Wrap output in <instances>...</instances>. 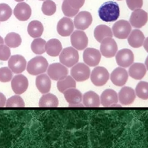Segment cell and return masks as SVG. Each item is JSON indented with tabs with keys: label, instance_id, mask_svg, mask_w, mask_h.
<instances>
[{
	"label": "cell",
	"instance_id": "6da1fadb",
	"mask_svg": "<svg viewBox=\"0 0 148 148\" xmlns=\"http://www.w3.org/2000/svg\"><path fill=\"white\" fill-rule=\"evenodd\" d=\"M99 18L105 22L117 20L120 16V8L117 2L107 1L99 7L98 10Z\"/></svg>",
	"mask_w": 148,
	"mask_h": 148
},
{
	"label": "cell",
	"instance_id": "7a4b0ae2",
	"mask_svg": "<svg viewBox=\"0 0 148 148\" xmlns=\"http://www.w3.org/2000/svg\"><path fill=\"white\" fill-rule=\"evenodd\" d=\"M48 65V62L44 57L36 56L28 61L27 71L32 75H38L46 72Z\"/></svg>",
	"mask_w": 148,
	"mask_h": 148
},
{
	"label": "cell",
	"instance_id": "3957f363",
	"mask_svg": "<svg viewBox=\"0 0 148 148\" xmlns=\"http://www.w3.org/2000/svg\"><path fill=\"white\" fill-rule=\"evenodd\" d=\"M78 51L73 47H68L61 50L59 56L60 62L66 67L70 68L75 65L79 61Z\"/></svg>",
	"mask_w": 148,
	"mask_h": 148
},
{
	"label": "cell",
	"instance_id": "277c9868",
	"mask_svg": "<svg viewBox=\"0 0 148 148\" xmlns=\"http://www.w3.org/2000/svg\"><path fill=\"white\" fill-rule=\"evenodd\" d=\"M131 31V25L130 22L125 20H118L112 27L113 35L118 39H127Z\"/></svg>",
	"mask_w": 148,
	"mask_h": 148
},
{
	"label": "cell",
	"instance_id": "5b68a950",
	"mask_svg": "<svg viewBox=\"0 0 148 148\" xmlns=\"http://www.w3.org/2000/svg\"><path fill=\"white\" fill-rule=\"evenodd\" d=\"M109 79L108 70L103 66H97L91 72L90 79L96 86H102L106 83Z\"/></svg>",
	"mask_w": 148,
	"mask_h": 148
},
{
	"label": "cell",
	"instance_id": "8992f818",
	"mask_svg": "<svg viewBox=\"0 0 148 148\" xmlns=\"http://www.w3.org/2000/svg\"><path fill=\"white\" fill-rule=\"evenodd\" d=\"M71 76L77 82L87 80L90 76V69L86 64L76 63L71 69Z\"/></svg>",
	"mask_w": 148,
	"mask_h": 148
},
{
	"label": "cell",
	"instance_id": "52a82bcc",
	"mask_svg": "<svg viewBox=\"0 0 148 148\" xmlns=\"http://www.w3.org/2000/svg\"><path fill=\"white\" fill-rule=\"evenodd\" d=\"M48 76L54 80H60L64 79L68 74V70L61 63L56 62L50 64L47 68Z\"/></svg>",
	"mask_w": 148,
	"mask_h": 148
},
{
	"label": "cell",
	"instance_id": "ba28073f",
	"mask_svg": "<svg viewBox=\"0 0 148 148\" xmlns=\"http://www.w3.org/2000/svg\"><path fill=\"white\" fill-rule=\"evenodd\" d=\"M117 51V45L112 38H105L101 41L100 52L103 56L106 58H111L116 55Z\"/></svg>",
	"mask_w": 148,
	"mask_h": 148
},
{
	"label": "cell",
	"instance_id": "9c48e42d",
	"mask_svg": "<svg viewBox=\"0 0 148 148\" xmlns=\"http://www.w3.org/2000/svg\"><path fill=\"white\" fill-rule=\"evenodd\" d=\"M88 42L87 35L82 30H76L71 35V45L77 50L85 49L88 45Z\"/></svg>",
	"mask_w": 148,
	"mask_h": 148
},
{
	"label": "cell",
	"instance_id": "30bf717a",
	"mask_svg": "<svg viewBox=\"0 0 148 148\" xmlns=\"http://www.w3.org/2000/svg\"><path fill=\"white\" fill-rule=\"evenodd\" d=\"M148 21V14L141 8L133 10L130 17V23L135 28H140L144 26Z\"/></svg>",
	"mask_w": 148,
	"mask_h": 148
},
{
	"label": "cell",
	"instance_id": "8fae6325",
	"mask_svg": "<svg viewBox=\"0 0 148 148\" xmlns=\"http://www.w3.org/2000/svg\"><path fill=\"white\" fill-rule=\"evenodd\" d=\"M92 21L91 14L88 11H81L74 18V26L79 30H84L89 27Z\"/></svg>",
	"mask_w": 148,
	"mask_h": 148
},
{
	"label": "cell",
	"instance_id": "7c38bea8",
	"mask_svg": "<svg viewBox=\"0 0 148 148\" xmlns=\"http://www.w3.org/2000/svg\"><path fill=\"white\" fill-rule=\"evenodd\" d=\"M116 61L120 66L123 68L128 67L134 62V53L128 49H121L116 53Z\"/></svg>",
	"mask_w": 148,
	"mask_h": 148
},
{
	"label": "cell",
	"instance_id": "4fadbf2b",
	"mask_svg": "<svg viewBox=\"0 0 148 148\" xmlns=\"http://www.w3.org/2000/svg\"><path fill=\"white\" fill-rule=\"evenodd\" d=\"M83 58L85 64L88 66H95L100 62L101 53L95 48L88 47L84 50Z\"/></svg>",
	"mask_w": 148,
	"mask_h": 148
},
{
	"label": "cell",
	"instance_id": "5bb4252c",
	"mask_svg": "<svg viewBox=\"0 0 148 148\" xmlns=\"http://www.w3.org/2000/svg\"><path fill=\"white\" fill-rule=\"evenodd\" d=\"M27 61L25 58L21 55H13L8 60V66L14 73H21L26 68Z\"/></svg>",
	"mask_w": 148,
	"mask_h": 148
},
{
	"label": "cell",
	"instance_id": "9a60e30c",
	"mask_svg": "<svg viewBox=\"0 0 148 148\" xmlns=\"http://www.w3.org/2000/svg\"><path fill=\"white\" fill-rule=\"evenodd\" d=\"M11 86L14 93L21 94L27 90L28 87V79L23 75H17L12 79Z\"/></svg>",
	"mask_w": 148,
	"mask_h": 148
},
{
	"label": "cell",
	"instance_id": "2e32d148",
	"mask_svg": "<svg viewBox=\"0 0 148 148\" xmlns=\"http://www.w3.org/2000/svg\"><path fill=\"white\" fill-rule=\"evenodd\" d=\"M74 29V24L72 20L67 17L61 18L57 25L58 34L62 36H68L72 34Z\"/></svg>",
	"mask_w": 148,
	"mask_h": 148
},
{
	"label": "cell",
	"instance_id": "e0dca14e",
	"mask_svg": "<svg viewBox=\"0 0 148 148\" xmlns=\"http://www.w3.org/2000/svg\"><path fill=\"white\" fill-rule=\"evenodd\" d=\"M128 78L127 71L123 67L115 68L110 74V80L112 82L117 86H124Z\"/></svg>",
	"mask_w": 148,
	"mask_h": 148
},
{
	"label": "cell",
	"instance_id": "ac0fdd59",
	"mask_svg": "<svg viewBox=\"0 0 148 148\" xmlns=\"http://www.w3.org/2000/svg\"><path fill=\"white\" fill-rule=\"evenodd\" d=\"M13 13L18 20L27 21L31 16V9L27 3L24 2H20L15 6Z\"/></svg>",
	"mask_w": 148,
	"mask_h": 148
},
{
	"label": "cell",
	"instance_id": "d6986e66",
	"mask_svg": "<svg viewBox=\"0 0 148 148\" xmlns=\"http://www.w3.org/2000/svg\"><path fill=\"white\" fill-rule=\"evenodd\" d=\"M135 96L134 90L128 86L121 88L118 94L119 100L123 105H128L132 103L135 99Z\"/></svg>",
	"mask_w": 148,
	"mask_h": 148
},
{
	"label": "cell",
	"instance_id": "ffe728a7",
	"mask_svg": "<svg viewBox=\"0 0 148 148\" xmlns=\"http://www.w3.org/2000/svg\"><path fill=\"white\" fill-rule=\"evenodd\" d=\"M63 93L69 106L79 105L82 101V94L81 92L79 90L75 88V87L69 88Z\"/></svg>",
	"mask_w": 148,
	"mask_h": 148
},
{
	"label": "cell",
	"instance_id": "44dd1931",
	"mask_svg": "<svg viewBox=\"0 0 148 148\" xmlns=\"http://www.w3.org/2000/svg\"><path fill=\"white\" fill-rule=\"evenodd\" d=\"M100 101L103 106L107 107L114 105L118 102V95L113 89H106L101 95Z\"/></svg>",
	"mask_w": 148,
	"mask_h": 148
},
{
	"label": "cell",
	"instance_id": "7402d4cb",
	"mask_svg": "<svg viewBox=\"0 0 148 148\" xmlns=\"http://www.w3.org/2000/svg\"><path fill=\"white\" fill-rule=\"evenodd\" d=\"M144 40V34L138 29H135L131 31L128 36V44L134 48H139L141 47L143 45Z\"/></svg>",
	"mask_w": 148,
	"mask_h": 148
},
{
	"label": "cell",
	"instance_id": "603a6c76",
	"mask_svg": "<svg viewBox=\"0 0 148 148\" xmlns=\"http://www.w3.org/2000/svg\"><path fill=\"white\" fill-rule=\"evenodd\" d=\"M146 70L145 65L143 63H132L128 69V74L134 79L140 80L145 76L146 73Z\"/></svg>",
	"mask_w": 148,
	"mask_h": 148
},
{
	"label": "cell",
	"instance_id": "cb8c5ba5",
	"mask_svg": "<svg viewBox=\"0 0 148 148\" xmlns=\"http://www.w3.org/2000/svg\"><path fill=\"white\" fill-rule=\"evenodd\" d=\"M36 86L38 90L42 94L50 91L51 88V80L50 77L46 74H40L36 77Z\"/></svg>",
	"mask_w": 148,
	"mask_h": 148
},
{
	"label": "cell",
	"instance_id": "d4e9b609",
	"mask_svg": "<svg viewBox=\"0 0 148 148\" xmlns=\"http://www.w3.org/2000/svg\"><path fill=\"white\" fill-rule=\"evenodd\" d=\"M62 50V45L57 39H51L45 45V51L51 57L58 56Z\"/></svg>",
	"mask_w": 148,
	"mask_h": 148
},
{
	"label": "cell",
	"instance_id": "484cf974",
	"mask_svg": "<svg viewBox=\"0 0 148 148\" xmlns=\"http://www.w3.org/2000/svg\"><path fill=\"white\" fill-rule=\"evenodd\" d=\"M82 100L84 105L87 107H98L101 103L99 95L93 91L85 92L82 97Z\"/></svg>",
	"mask_w": 148,
	"mask_h": 148
},
{
	"label": "cell",
	"instance_id": "4316f807",
	"mask_svg": "<svg viewBox=\"0 0 148 148\" xmlns=\"http://www.w3.org/2000/svg\"><path fill=\"white\" fill-rule=\"evenodd\" d=\"M94 36L95 39L98 42L101 43L105 38H112L113 36V32L109 27L106 25L101 24L97 25L95 28L94 31Z\"/></svg>",
	"mask_w": 148,
	"mask_h": 148
},
{
	"label": "cell",
	"instance_id": "83f0119b",
	"mask_svg": "<svg viewBox=\"0 0 148 148\" xmlns=\"http://www.w3.org/2000/svg\"><path fill=\"white\" fill-rule=\"evenodd\" d=\"M43 25L42 23L38 20L31 21L27 27L28 34L34 38L40 37L43 32Z\"/></svg>",
	"mask_w": 148,
	"mask_h": 148
},
{
	"label": "cell",
	"instance_id": "f1b7e54d",
	"mask_svg": "<svg viewBox=\"0 0 148 148\" xmlns=\"http://www.w3.org/2000/svg\"><path fill=\"white\" fill-rule=\"evenodd\" d=\"M58 105L57 97L51 93H46L39 99V106L40 107H57Z\"/></svg>",
	"mask_w": 148,
	"mask_h": 148
},
{
	"label": "cell",
	"instance_id": "f546056e",
	"mask_svg": "<svg viewBox=\"0 0 148 148\" xmlns=\"http://www.w3.org/2000/svg\"><path fill=\"white\" fill-rule=\"evenodd\" d=\"M57 87L60 92H64L69 88L76 87V82L71 76L67 75L64 79L58 80Z\"/></svg>",
	"mask_w": 148,
	"mask_h": 148
},
{
	"label": "cell",
	"instance_id": "4dcf8cb0",
	"mask_svg": "<svg viewBox=\"0 0 148 148\" xmlns=\"http://www.w3.org/2000/svg\"><path fill=\"white\" fill-rule=\"evenodd\" d=\"M21 41L20 35L16 32H10L5 38V43L9 47H18L21 45Z\"/></svg>",
	"mask_w": 148,
	"mask_h": 148
},
{
	"label": "cell",
	"instance_id": "1f68e13d",
	"mask_svg": "<svg viewBox=\"0 0 148 148\" xmlns=\"http://www.w3.org/2000/svg\"><path fill=\"white\" fill-rule=\"evenodd\" d=\"M46 41L40 38H36L31 43L32 51L36 54H42L45 52Z\"/></svg>",
	"mask_w": 148,
	"mask_h": 148
},
{
	"label": "cell",
	"instance_id": "d6a6232c",
	"mask_svg": "<svg viewBox=\"0 0 148 148\" xmlns=\"http://www.w3.org/2000/svg\"><path fill=\"white\" fill-rule=\"evenodd\" d=\"M135 94L140 99L146 100L148 99V82H139L135 88Z\"/></svg>",
	"mask_w": 148,
	"mask_h": 148
},
{
	"label": "cell",
	"instance_id": "836d02e7",
	"mask_svg": "<svg viewBox=\"0 0 148 148\" xmlns=\"http://www.w3.org/2000/svg\"><path fill=\"white\" fill-rule=\"evenodd\" d=\"M42 11L46 16H51L56 12V5L51 0H45L42 5Z\"/></svg>",
	"mask_w": 148,
	"mask_h": 148
},
{
	"label": "cell",
	"instance_id": "e575fe53",
	"mask_svg": "<svg viewBox=\"0 0 148 148\" xmlns=\"http://www.w3.org/2000/svg\"><path fill=\"white\" fill-rule=\"evenodd\" d=\"M5 105L6 107H24L25 103L20 96L15 95L12 96L6 101Z\"/></svg>",
	"mask_w": 148,
	"mask_h": 148
},
{
	"label": "cell",
	"instance_id": "d590c367",
	"mask_svg": "<svg viewBox=\"0 0 148 148\" xmlns=\"http://www.w3.org/2000/svg\"><path fill=\"white\" fill-rule=\"evenodd\" d=\"M12 14L11 8L6 3H0V21L8 20Z\"/></svg>",
	"mask_w": 148,
	"mask_h": 148
},
{
	"label": "cell",
	"instance_id": "8d00e7d4",
	"mask_svg": "<svg viewBox=\"0 0 148 148\" xmlns=\"http://www.w3.org/2000/svg\"><path fill=\"white\" fill-rule=\"evenodd\" d=\"M61 9L64 14L65 16L69 17L75 16L77 14L79 10V9H75L72 8L69 5L68 0H64L61 6Z\"/></svg>",
	"mask_w": 148,
	"mask_h": 148
},
{
	"label": "cell",
	"instance_id": "74e56055",
	"mask_svg": "<svg viewBox=\"0 0 148 148\" xmlns=\"http://www.w3.org/2000/svg\"><path fill=\"white\" fill-rule=\"evenodd\" d=\"M12 72L8 67H2L0 68V82H8L12 79Z\"/></svg>",
	"mask_w": 148,
	"mask_h": 148
},
{
	"label": "cell",
	"instance_id": "f35d334b",
	"mask_svg": "<svg viewBox=\"0 0 148 148\" xmlns=\"http://www.w3.org/2000/svg\"><path fill=\"white\" fill-rule=\"evenodd\" d=\"M10 50L9 47L3 44L0 45V60L6 61L10 57Z\"/></svg>",
	"mask_w": 148,
	"mask_h": 148
},
{
	"label": "cell",
	"instance_id": "ab89813d",
	"mask_svg": "<svg viewBox=\"0 0 148 148\" xmlns=\"http://www.w3.org/2000/svg\"><path fill=\"white\" fill-rule=\"evenodd\" d=\"M126 3L128 8L131 10L142 8L143 0H126Z\"/></svg>",
	"mask_w": 148,
	"mask_h": 148
},
{
	"label": "cell",
	"instance_id": "60d3db41",
	"mask_svg": "<svg viewBox=\"0 0 148 148\" xmlns=\"http://www.w3.org/2000/svg\"><path fill=\"white\" fill-rule=\"evenodd\" d=\"M68 1L71 6L75 9L81 8L85 2V0H68Z\"/></svg>",
	"mask_w": 148,
	"mask_h": 148
},
{
	"label": "cell",
	"instance_id": "b9f144b4",
	"mask_svg": "<svg viewBox=\"0 0 148 148\" xmlns=\"http://www.w3.org/2000/svg\"><path fill=\"white\" fill-rule=\"evenodd\" d=\"M6 99L5 96L2 93L0 92V107H3L6 104Z\"/></svg>",
	"mask_w": 148,
	"mask_h": 148
},
{
	"label": "cell",
	"instance_id": "7bdbcfd3",
	"mask_svg": "<svg viewBox=\"0 0 148 148\" xmlns=\"http://www.w3.org/2000/svg\"><path fill=\"white\" fill-rule=\"evenodd\" d=\"M144 49L148 53V37H147L146 39H145V40L143 43Z\"/></svg>",
	"mask_w": 148,
	"mask_h": 148
},
{
	"label": "cell",
	"instance_id": "ee69618b",
	"mask_svg": "<svg viewBox=\"0 0 148 148\" xmlns=\"http://www.w3.org/2000/svg\"><path fill=\"white\" fill-rule=\"evenodd\" d=\"M145 64V66H146V69L148 70V56H147V57L146 58Z\"/></svg>",
	"mask_w": 148,
	"mask_h": 148
},
{
	"label": "cell",
	"instance_id": "f6af8a7d",
	"mask_svg": "<svg viewBox=\"0 0 148 148\" xmlns=\"http://www.w3.org/2000/svg\"><path fill=\"white\" fill-rule=\"evenodd\" d=\"M3 38L0 36V45H1V44H3Z\"/></svg>",
	"mask_w": 148,
	"mask_h": 148
},
{
	"label": "cell",
	"instance_id": "bcb514c9",
	"mask_svg": "<svg viewBox=\"0 0 148 148\" xmlns=\"http://www.w3.org/2000/svg\"><path fill=\"white\" fill-rule=\"evenodd\" d=\"M15 1H16V2H22V1H23L24 0H14Z\"/></svg>",
	"mask_w": 148,
	"mask_h": 148
},
{
	"label": "cell",
	"instance_id": "7dc6e473",
	"mask_svg": "<svg viewBox=\"0 0 148 148\" xmlns=\"http://www.w3.org/2000/svg\"><path fill=\"white\" fill-rule=\"evenodd\" d=\"M39 1H45V0H39Z\"/></svg>",
	"mask_w": 148,
	"mask_h": 148
},
{
	"label": "cell",
	"instance_id": "c3c4849f",
	"mask_svg": "<svg viewBox=\"0 0 148 148\" xmlns=\"http://www.w3.org/2000/svg\"><path fill=\"white\" fill-rule=\"evenodd\" d=\"M117 1H122V0H117Z\"/></svg>",
	"mask_w": 148,
	"mask_h": 148
}]
</instances>
